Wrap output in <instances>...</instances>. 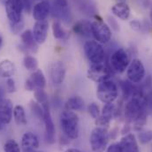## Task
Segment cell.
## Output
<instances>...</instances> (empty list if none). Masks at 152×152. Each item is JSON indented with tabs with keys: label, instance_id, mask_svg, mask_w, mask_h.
Listing matches in <instances>:
<instances>
[{
	"label": "cell",
	"instance_id": "6da1fadb",
	"mask_svg": "<svg viewBox=\"0 0 152 152\" xmlns=\"http://www.w3.org/2000/svg\"><path fill=\"white\" fill-rule=\"evenodd\" d=\"M147 96L136 90L125 105V116L135 127H142L147 122Z\"/></svg>",
	"mask_w": 152,
	"mask_h": 152
},
{
	"label": "cell",
	"instance_id": "7a4b0ae2",
	"mask_svg": "<svg viewBox=\"0 0 152 152\" xmlns=\"http://www.w3.org/2000/svg\"><path fill=\"white\" fill-rule=\"evenodd\" d=\"M60 126L65 135L71 140H75L79 136L80 131V121L78 115L73 112L65 110L59 117Z\"/></svg>",
	"mask_w": 152,
	"mask_h": 152
},
{
	"label": "cell",
	"instance_id": "3957f363",
	"mask_svg": "<svg viewBox=\"0 0 152 152\" xmlns=\"http://www.w3.org/2000/svg\"><path fill=\"white\" fill-rule=\"evenodd\" d=\"M118 96V88L117 84L109 80H104L98 84L96 89L97 98L104 104L113 103Z\"/></svg>",
	"mask_w": 152,
	"mask_h": 152
},
{
	"label": "cell",
	"instance_id": "277c9868",
	"mask_svg": "<svg viewBox=\"0 0 152 152\" xmlns=\"http://www.w3.org/2000/svg\"><path fill=\"white\" fill-rule=\"evenodd\" d=\"M109 142V133L107 128L102 126H96L91 132L89 137V143L94 152H104Z\"/></svg>",
	"mask_w": 152,
	"mask_h": 152
},
{
	"label": "cell",
	"instance_id": "5b68a950",
	"mask_svg": "<svg viewBox=\"0 0 152 152\" xmlns=\"http://www.w3.org/2000/svg\"><path fill=\"white\" fill-rule=\"evenodd\" d=\"M84 52L91 64L104 63L105 60L104 50L101 43H99L96 40H90L85 42Z\"/></svg>",
	"mask_w": 152,
	"mask_h": 152
},
{
	"label": "cell",
	"instance_id": "8992f818",
	"mask_svg": "<svg viewBox=\"0 0 152 152\" xmlns=\"http://www.w3.org/2000/svg\"><path fill=\"white\" fill-rule=\"evenodd\" d=\"M130 62V55L128 51L123 48L116 50L110 58V63L113 71L118 74L124 73L126 69H127Z\"/></svg>",
	"mask_w": 152,
	"mask_h": 152
},
{
	"label": "cell",
	"instance_id": "52a82bcc",
	"mask_svg": "<svg viewBox=\"0 0 152 152\" xmlns=\"http://www.w3.org/2000/svg\"><path fill=\"white\" fill-rule=\"evenodd\" d=\"M91 35L99 43H107L112 39L110 28L102 20H96L91 23Z\"/></svg>",
	"mask_w": 152,
	"mask_h": 152
},
{
	"label": "cell",
	"instance_id": "ba28073f",
	"mask_svg": "<svg viewBox=\"0 0 152 152\" xmlns=\"http://www.w3.org/2000/svg\"><path fill=\"white\" fill-rule=\"evenodd\" d=\"M50 12L53 17L61 20L65 23H69L72 20L67 0H53Z\"/></svg>",
	"mask_w": 152,
	"mask_h": 152
},
{
	"label": "cell",
	"instance_id": "9c48e42d",
	"mask_svg": "<svg viewBox=\"0 0 152 152\" xmlns=\"http://www.w3.org/2000/svg\"><path fill=\"white\" fill-rule=\"evenodd\" d=\"M23 4L22 0H6L5 1V12L9 22L15 24L22 20Z\"/></svg>",
	"mask_w": 152,
	"mask_h": 152
},
{
	"label": "cell",
	"instance_id": "30bf717a",
	"mask_svg": "<svg viewBox=\"0 0 152 152\" xmlns=\"http://www.w3.org/2000/svg\"><path fill=\"white\" fill-rule=\"evenodd\" d=\"M111 76V71L104 64V62L98 64H91L88 70V78L97 83L109 80Z\"/></svg>",
	"mask_w": 152,
	"mask_h": 152
},
{
	"label": "cell",
	"instance_id": "8fae6325",
	"mask_svg": "<svg viewBox=\"0 0 152 152\" xmlns=\"http://www.w3.org/2000/svg\"><path fill=\"white\" fill-rule=\"evenodd\" d=\"M126 75L130 82L140 83L145 76V68L142 62L138 58H134L127 67Z\"/></svg>",
	"mask_w": 152,
	"mask_h": 152
},
{
	"label": "cell",
	"instance_id": "7c38bea8",
	"mask_svg": "<svg viewBox=\"0 0 152 152\" xmlns=\"http://www.w3.org/2000/svg\"><path fill=\"white\" fill-rule=\"evenodd\" d=\"M46 86V79L41 69L34 71L31 76L26 80L25 88L28 91H34L36 89H43Z\"/></svg>",
	"mask_w": 152,
	"mask_h": 152
},
{
	"label": "cell",
	"instance_id": "4fadbf2b",
	"mask_svg": "<svg viewBox=\"0 0 152 152\" xmlns=\"http://www.w3.org/2000/svg\"><path fill=\"white\" fill-rule=\"evenodd\" d=\"M43 109H44L43 123H44V129H45V140L49 144H53L55 142V125L53 123L50 115L49 104L43 106Z\"/></svg>",
	"mask_w": 152,
	"mask_h": 152
},
{
	"label": "cell",
	"instance_id": "5bb4252c",
	"mask_svg": "<svg viewBox=\"0 0 152 152\" xmlns=\"http://www.w3.org/2000/svg\"><path fill=\"white\" fill-rule=\"evenodd\" d=\"M66 69L63 62L55 61L51 64L50 69V75L54 84L56 85L61 84L66 78Z\"/></svg>",
	"mask_w": 152,
	"mask_h": 152
},
{
	"label": "cell",
	"instance_id": "9a60e30c",
	"mask_svg": "<svg viewBox=\"0 0 152 152\" xmlns=\"http://www.w3.org/2000/svg\"><path fill=\"white\" fill-rule=\"evenodd\" d=\"M49 30V23L45 20H38L33 28V36L38 44H42L46 41Z\"/></svg>",
	"mask_w": 152,
	"mask_h": 152
},
{
	"label": "cell",
	"instance_id": "2e32d148",
	"mask_svg": "<svg viewBox=\"0 0 152 152\" xmlns=\"http://www.w3.org/2000/svg\"><path fill=\"white\" fill-rule=\"evenodd\" d=\"M13 104L10 99L4 98L0 101V120L7 125L11 122L13 114Z\"/></svg>",
	"mask_w": 152,
	"mask_h": 152
},
{
	"label": "cell",
	"instance_id": "e0dca14e",
	"mask_svg": "<svg viewBox=\"0 0 152 152\" xmlns=\"http://www.w3.org/2000/svg\"><path fill=\"white\" fill-rule=\"evenodd\" d=\"M51 5L50 4V2L47 0H42L37 4L33 9V17L34 19L38 20H45L48 15L50 12Z\"/></svg>",
	"mask_w": 152,
	"mask_h": 152
},
{
	"label": "cell",
	"instance_id": "ac0fdd59",
	"mask_svg": "<svg viewBox=\"0 0 152 152\" xmlns=\"http://www.w3.org/2000/svg\"><path fill=\"white\" fill-rule=\"evenodd\" d=\"M21 147L23 152L36 151L39 148L38 137L31 132H27L23 134L21 139Z\"/></svg>",
	"mask_w": 152,
	"mask_h": 152
},
{
	"label": "cell",
	"instance_id": "d6986e66",
	"mask_svg": "<svg viewBox=\"0 0 152 152\" xmlns=\"http://www.w3.org/2000/svg\"><path fill=\"white\" fill-rule=\"evenodd\" d=\"M122 152H139L137 140L134 134H128L125 135L119 142Z\"/></svg>",
	"mask_w": 152,
	"mask_h": 152
},
{
	"label": "cell",
	"instance_id": "ffe728a7",
	"mask_svg": "<svg viewBox=\"0 0 152 152\" xmlns=\"http://www.w3.org/2000/svg\"><path fill=\"white\" fill-rule=\"evenodd\" d=\"M73 31L75 34L82 37H89L91 35V22L87 20H80L73 27Z\"/></svg>",
	"mask_w": 152,
	"mask_h": 152
},
{
	"label": "cell",
	"instance_id": "44dd1931",
	"mask_svg": "<svg viewBox=\"0 0 152 152\" xmlns=\"http://www.w3.org/2000/svg\"><path fill=\"white\" fill-rule=\"evenodd\" d=\"M21 41L23 43V47L25 50H29L32 52H37L38 50V43L36 42L33 32L29 29L24 31L21 36Z\"/></svg>",
	"mask_w": 152,
	"mask_h": 152
},
{
	"label": "cell",
	"instance_id": "7402d4cb",
	"mask_svg": "<svg viewBox=\"0 0 152 152\" xmlns=\"http://www.w3.org/2000/svg\"><path fill=\"white\" fill-rule=\"evenodd\" d=\"M112 12L115 16L122 20H126L130 16V8L125 2H118L114 4L112 8Z\"/></svg>",
	"mask_w": 152,
	"mask_h": 152
},
{
	"label": "cell",
	"instance_id": "603a6c76",
	"mask_svg": "<svg viewBox=\"0 0 152 152\" xmlns=\"http://www.w3.org/2000/svg\"><path fill=\"white\" fill-rule=\"evenodd\" d=\"M16 67L13 62L9 59H4L0 62V76L3 78H11L15 74Z\"/></svg>",
	"mask_w": 152,
	"mask_h": 152
},
{
	"label": "cell",
	"instance_id": "cb8c5ba5",
	"mask_svg": "<svg viewBox=\"0 0 152 152\" xmlns=\"http://www.w3.org/2000/svg\"><path fill=\"white\" fill-rule=\"evenodd\" d=\"M85 103L83 99L80 96H73L67 100L66 103V110L73 111V112H80L84 109Z\"/></svg>",
	"mask_w": 152,
	"mask_h": 152
},
{
	"label": "cell",
	"instance_id": "d4e9b609",
	"mask_svg": "<svg viewBox=\"0 0 152 152\" xmlns=\"http://www.w3.org/2000/svg\"><path fill=\"white\" fill-rule=\"evenodd\" d=\"M14 121L18 126H25L27 124V117L25 110L21 105H16L13 109Z\"/></svg>",
	"mask_w": 152,
	"mask_h": 152
},
{
	"label": "cell",
	"instance_id": "484cf974",
	"mask_svg": "<svg viewBox=\"0 0 152 152\" xmlns=\"http://www.w3.org/2000/svg\"><path fill=\"white\" fill-rule=\"evenodd\" d=\"M52 31H53V36L56 39L66 40L68 37V33L62 28V25L58 20H56L53 22Z\"/></svg>",
	"mask_w": 152,
	"mask_h": 152
},
{
	"label": "cell",
	"instance_id": "4316f807",
	"mask_svg": "<svg viewBox=\"0 0 152 152\" xmlns=\"http://www.w3.org/2000/svg\"><path fill=\"white\" fill-rule=\"evenodd\" d=\"M23 65L25 68L28 71H36L38 68L37 59L30 55H26L23 59Z\"/></svg>",
	"mask_w": 152,
	"mask_h": 152
},
{
	"label": "cell",
	"instance_id": "83f0119b",
	"mask_svg": "<svg viewBox=\"0 0 152 152\" xmlns=\"http://www.w3.org/2000/svg\"><path fill=\"white\" fill-rule=\"evenodd\" d=\"M30 106V110L31 112L34 113V115L38 118L39 119H42L43 121V118H44V109L42 105H40V104L35 101H31L29 104Z\"/></svg>",
	"mask_w": 152,
	"mask_h": 152
},
{
	"label": "cell",
	"instance_id": "f1b7e54d",
	"mask_svg": "<svg viewBox=\"0 0 152 152\" xmlns=\"http://www.w3.org/2000/svg\"><path fill=\"white\" fill-rule=\"evenodd\" d=\"M35 97H36L37 102L39 103L42 107L49 104L48 96H47L46 92L44 91V89H42V88L36 89L35 90Z\"/></svg>",
	"mask_w": 152,
	"mask_h": 152
},
{
	"label": "cell",
	"instance_id": "f546056e",
	"mask_svg": "<svg viewBox=\"0 0 152 152\" xmlns=\"http://www.w3.org/2000/svg\"><path fill=\"white\" fill-rule=\"evenodd\" d=\"M114 113H115V105L113 104V103H110V104H104V106L103 107V110H102V113L100 115L112 120Z\"/></svg>",
	"mask_w": 152,
	"mask_h": 152
},
{
	"label": "cell",
	"instance_id": "4dcf8cb0",
	"mask_svg": "<svg viewBox=\"0 0 152 152\" xmlns=\"http://www.w3.org/2000/svg\"><path fill=\"white\" fill-rule=\"evenodd\" d=\"M4 152H20V148L15 140L10 139L4 143Z\"/></svg>",
	"mask_w": 152,
	"mask_h": 152
},
{
	"label": "cell",
	"instance_id": "1f68e13d",
	"mask_svg": "<svg viewBox=\"0 0 152 152\" xmlns=\"http://www.w3.org/2000/svg\"><path fill=\"white\" fill-rule=\"evenodd\" d=\"M138 138L140 142H142V144L148 143L152 141V131L151 130H148V131H142L140 132V134H138Z\"/></svg>",
	"mask_w": 152,
	"mask_h": 152
},
{
	"label": "cell",
	"instance_id": "d6a6232c",
	"mask_svg": "<svg viewBox=\"0 0 152 152\" xmlns=\"http://www.w3.org/2000/svg\"><path fill=\"white\" fill-rule=\"evenodd\" d=\"M88 113L90 114V116L95 119H96L101 114L100 110H99V106L95 103L90 104L88 107Z\"/></svg>",
	"mask_w": 152,
	"mask_h": 152
},
{
	"label": "cell",
	"instance_id": "836d02e7",
	"mask_svg": "<svg viewBox=\"0 0 152 152\" xmlns=\"http://www.w3.org/2000/svg\"><path fill=\"white\" fill-rule=\"evenodd\" d=\"M10 27H11L12 32L13 34L16 35V34L20 33V32L22 30V28H23V27H24V22H23V20H21L20 22L15 23V24H11V23H10Z\"/></svg>",
	"mask_w": 152,
	"mask_h": 152
},
{
	"label": "cell",
	"instance_id": "e575fe53",
	"mask_svg": "<svg viewBox=\"0 0 152 152\" xmlns=\"http://www.w3.org/2000/svg\"><path fill=\"white\" fill-rule=\"evenodd\" d=\"M6 88H7L8 92H10V93H12V92L16 91V85H15V81H14L13 79H12V78L7 79V80H6Z\"/></svg>",
	"mask_w": 152,
	"mask_h": 152
},
{
	"label": "cell",
	"instance_id": "d590c367",
	"mask_svg": "<svg viewBox=\"0 0 152 152\" xmlns=\"http://www.w3.org/2000/svg\"><path fill=\"white\" fill-rule=\"evenodd\" d=\"M105 152H122L119 142H114L106 148Z\"/></svg>",
	"mask_w": 152,
	"mask_h": 152
},
{
	"label": "cell",
	"instance_id": "8d00e7d4",
	"mask_svg": "<svg viewBox=\"0 0 152 152\" xmlns=\"http://www.w3.org/2000/svg\"><path fill=\"white\" fill-rule=\"evenodd\" d=\"M22 4H23V10H25V12L27 13H29L31 12L32 9V4L30 0H22Z\"/></svg>",
	"mask_w": 152,
	"mask_h": 152
},
{
	"label": "cell",
	"instance_id": "74e56055",
	"mask_svg": "<svg viewBox=\"0 0 152 152\" xmlns=\"http://www.w3.org/2000/svg\"><path fill=\"white\" fill-rule=\"evenodd\" d=\"M130 26H131V28H132L134 30H135V31H140V30L142 29V25H141L140 21H138V20H132V21L130 22Z\"/></svg>",
	"mask_w": 152,
	"mask_h": 152
},
{
	"label": "cell",
	"instance_id": "f35d334b",
	"mask_svg": "<svg viewBox=\"0 0 152 152\" xmlns=\"http://www.w3.org/2000/svg\"><path fill=\"white\" fill-rule=\"evenodd\" d=\"M109 21H110V24L112 25V27H113V28L114 30H118V23L116 22V20H114L113 18H109Z\"/></svg>",
	"mask_w": 152,
	"mask_h": 152
},
{
	"label": "cell",
	"instance_id": "ab89813d",
	"mask_svg": "<svg viewBox=\"0 0 152 152\" xmlns=\"http://www.w3.org/2000/svg\"><path fill=\"white\" fill-rule=\"evenodd\" d=\"M147 102H148V105L152 107V92H151V94L147 96Z\"/></svg>",
	"mask_w": 152,
	"mask_h": 152
},
{
	"label": "cell",
	"instance_id": "60d3db41",
	"mask_svg": "<svg viewBox=\"0 0 152 152\" xmlns=\"http://www.w3.org/2000/svg\"><path fill=\"white\" fill-rule=\"evenodd\" d=\"M4 91L2 88H0V101L4 99Z\"/></svg>",
	"mask_w": 152,
	"mask_h": 152
},
{
	"label": "cell",
	"instance_id": "b9f144b4",
	"mask_svg": "<svg viewBox=\"0 0 152 152\" xmlns=\"http://www.w3.org/2000/svg\"><path fill=\"white\" fill-rule=\"evenodd\" d=\"M65 152H81L80 150H78V149H74V148H72V149H68V150H66Z\"/></svg>",
	"mask_w": 152,
	"mask_h": 152
},
{
	"label": "cell",
	"instance_id": "7bdbcfd3",
	"mask_svg": "<svg viewBox=\"0 0 152 152\" xmlns=\"http://www.w3.org/2000/svg\"><path fill=\"white\" fill-rule=\"evenodd\" d=\"M4 124H3V123L1 122V120H0V131H1V130H3V129H4Z\"/></svg>",
	"mask_w": 152,
	"mask_h": 152
},
{
	"label": "cell",
	"instance_id": "ee69618b",
	"mask_svg": "<svg viewBox=\"0 0 152 152\" xmlns=\"http://www.w3.org/2000/svg\"><path fill=\"white\" fill-rule=\"evenodd\" d=\"M2 45H3V37H2V36L0 35V49H1V47H2Z\"/></svg>",
	"mask_w": 152,
	"mask_h": 152
},
{
	"label": "cell",
	"instance_id": "f6af8a7d",
	"mask_svg": "<svg viewBox=\"0 0 152 152\" xmlns=\"http://www.w3.org/2000/svg\"><path fill=\"white\" fill-rule=\"evenodd\" d=\"M150 17H151V20L152 23V4L151 6V11H150Z\"/></svg>",
	"mask_w": 152,
	"mask_h": 152
},
{
	"label": "cell",
	"instance_id": "bcb514c9",
	"mask_svg": "<svg viewBox=\"0 0 152 152\" xmlns=\"http://www.w3.org/2000/svg\"><path fill=\"white\" fill-rule=\"evenodd\" d=\"M27 152H42V151H38L37 150H36V151H27Z\"/></svg>",
	"mask_w": 152,
	"mask_h": 152
},
{
	"label": "cell",
	"instance_id": "7dc6e473",
	"mask_svg": "<svg viewBox=\"0 0 152 152\" xmlns=\"http://www.w3.org/2000/svg\"><path fill=\"white\" fill-rule=\"evenodd\" d=\"M118 2H125L126 0H117Z\"/></svg>",
	"mask_w": 152,
	"mask_h": 152
}]
</instances>
